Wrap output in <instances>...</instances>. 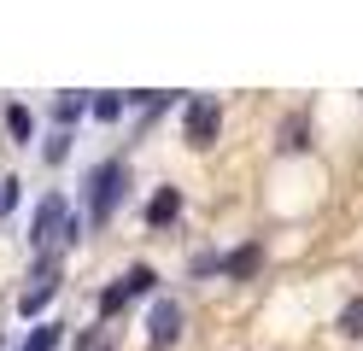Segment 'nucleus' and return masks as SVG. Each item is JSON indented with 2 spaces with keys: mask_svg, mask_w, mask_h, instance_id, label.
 <instances>
[{
  "mask_svg": "<svg viewBox=\"0 0 363 351\" xmlns=\"http://www.w3.org/2000/svg\"><path fill=\"white\" fill-rule=\"evenodd\" d=\"M217 129H223L217 100H188V111H182V135H188V147H194V152H206L211 140H217Z\"/></svg>",
  "mask_w": 363,
  "mask_h": 351,
  "instance_id": "nucleus-2",
  "label": "nucleus"
},
{
  "mask_svg": "<svg viewBox=\"0 0 363 351\" xmlns=\"http://www.w3.org/2000/svg\"><path fill=\"white\" fill-rule=\"evenodd\" d=\"M53 345H59V328L48 322V328H35V334H30L24 345H18V351H53Z\"/></svg>",
  "mask_w": 363,
  "mask_h": 351,
  "instance_id": "nucleus-11",
  "label": "nucleus"
},
{
  "mask_svg": "<svg viewBox=\"0 0 363 351\" xmlns=\"http://www.w3.org/2000/svg\"><path fill=\"white\" fill-rule=\"evenodd\" d=\"M123 281H129V293H152V281H158V275H152V264H135Z\"/></svg>",
  "mask_w": 363,
  "mask_h": 351,
  "instance_id": "nucleus-12",
  "label": "nucleus"
},
{
  "mask_svg": "<svg viewBox=\"0 0 363 351\" xmlns=\"http://www.w3.org/2000/svg\"><path fill=\"white\" fill-rule=\"evenodd\" d=\"M129 187V170H123V158H111V164H100L94 170V199H88V217L94 223H106L111 211H118V194Z\"/></svg>",
  "mask_w": 363,
  "mask_h": 351,
  "instance_id": "nucleus-1",
  "label": "nucleus"
},
{
  "mask_svg": "<svg viewBox=\"0 0 363 351\" xmlns=\"http://www.w3.org/2000/svg\"><path fill=\"white\" fill-rule=\"evenodd\" d=\"M258 264H264V246H258V240H246V246H235L229 257H223V275H229V281H252Z\"/></svg>",
  "mask_w": 363,
  "mask_h": 351,
  "instance_id": "nucleus-6",
  "label": "nucleus"
},
{
  "mask_svg": "<svg viewBox=\"0 0 363 351\" xmlns=\"http://www.w3.org/2000/svg\"><path fill=\"white\" fill-rule=\"evenodd\" d=\"M176 217H182V194H176V187H158V194L147 199V223L164 228V223H176Z\"/></svg>",
  "mask_w": 363,
  "mask_h": 351,
  "instance_id": "nucleus-7",
  "label": "nucleus"
},
{
  "mask_svg": "<svg viewBox=\"0 0 363 351\" xmlns=\"http://www.w3.org/2000/svg\"><path fill=\"white\" fill-rule=\"evenodd\" d=\"M129 299H135V293H129V281H118V287H106V293H100V316H118Z\"/></svg>",
  "mask_w": 363,
  "mask_h": 351,
  "instance_id": "nucleus-9",
  "label": "nucleus"
},
{
  "mask_svg": "<svg viewBox=\"0 0 363 351\" xmlns=\"http://www.w3.org/2000/svg\"><path fill=\"white\" fill-rule=\"evenodd\" d=\"M0 199H6V187H0Z\"/></svg>",
  "mask_w": 363,
  "mask_h": 351,
  "instance_id": "nucleus-16",
  "label": "nucleus"
},
{
  "mask_svg": "<svg viewBox=\"0 0 363 351\" xmlns=\"http://www.w3.org/2000/svg\"><path fill=\"white\" fill-rule=\"evenodd\" d=\"M311 147V111H293L281 123V152H305Z\"/></svg>",
  "mask_w": 363,
  "mask_h": 351,
  "instance_id": "nucleus-8",
  "label": "nucleus"
},
{
  "mask_svg": "<svg viewBox=\"0 0 363 351\" xmlns=\"http://www.w3.org/2000/svg\"><path fill=\"white\" fill-rule=\"evenodd\" d=\"M176 340H182V311H176L170 299H158V304H152V322H147V345L164 351V345H176Z\"/></svg>",
  "mask_w": 363,
  "mask_h": 351,
  "instance_id": "nucleus-4",
  "label": "nucleus"
},
{
  "mask_svg": "<svg viewBox=\"0 0 363 351\" xmlns=\"http://www.w3.org/2000/svg\"><path fill=\"white\" fill-rule=\"evenodd\" d=\"M59 223H65V194H48V199L35 205V223H30V246H48Z\"/></svg>",
  "mask_w": 363,
  "mask_h": 351,
  "instance_id": "nucleus-5",
  "label": "nucleus"
},
{
  "mask_svg": "<svg viewBox=\"0 0 363 351\" xmlns=\"http://www.w3.org/2000/svg\"><path fill=\"white\" fill-rule=\"evenodd\" d=\"M94 111H100V117H106V123H111V117H118L123 106H118V94H100V100H94Z\"/></svg>",
  "mask_w": 363,
  "mask_h": 351,
  "instance_id": "nucleus-15",
  "label": "nucleus"
},
{
  "mask_svg": "<svg viewBox=\"0 0 363 351\" xmlns=\"http://www.w3.org/2000/svg\"><path fill=\"white\" fill-rule=\"evenodd\" d=\"M77 111H82V106L71 100V94H65V100H53V117H59V123H71V117H77Z\"/></svg>",
  "mask_w": 363,
  "mask_h": 351,
  "instance_id": "nucleus-14",
  "label": "nucleus"
},
{
  "mask_svg": "<svg viewBox=\"0 0 363 351\" xmlns=\"http://www.w3.org/2000/svg\"><path fill=\"white\" fill-rule=\"evenodd\" d=\"M53 293H59V257L48 252V257H41V269H35V281L24 287V299H18V311H24V316H41Z\"/></svg>",
  "mask_w": 363,
  "mask_h": 351,
  "instance_id": "nucleus-3",
  "label": "nucleus"
},
{
  "mask_svg": "<svg viewBox=\"0 0 363 351\" xmlns=\"http://www.w3.org/2000/svg\"><path fill=\"white\" fill-rule=\"evenodd\" d=\"M6 123H12L18 140H30V111H24V106H6Z\"/></svg>",
  "mask_w": 363,
  "mask_h": 351,
  "instance_id": "nucleus-13",
  "label": "nucleus"
},
{
  "mask_svg": "<svg viewBox=\"0 0 363 351\" xmlns=\"http://www.w3.org/2000/svg\"><path fill=\"white\" fill-rule=\"evenodd\" d=\"M340 334H352V340H363V299H352L346 311H340Z\"/></svg>",
  "mask_w": 363,
  "mask_h": 351,
  "instance_id": "nucleus-10",
  "label": "nucleus"
}]
</instances>
